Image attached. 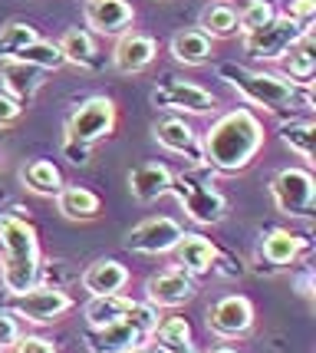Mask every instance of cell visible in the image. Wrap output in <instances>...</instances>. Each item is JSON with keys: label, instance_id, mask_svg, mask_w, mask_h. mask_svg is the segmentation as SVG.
<instances>
[{"label": "cell", "instance_id": "27", "mask_svg": "<svg viewBox=\"0 0 316 353\" xmlns=\"http://www.w3.org/2000/svg\"><path fill=\"white\" fill-rule=\"evenodd\" d=\"M20 182H23V188L33 192V195L53 199V195L63 188V175L50 159H36V162H30V165L20 169Z\"/></svg>", "mask_w": 316, "mask_h": 353}, {"label": "cell", "instance_id": "29", "mask_svg": "<svg viewBox=\"0 0 316 353\" xmlns=\"http://www.w3.org/2000/svg\"><path fill=\"white\" fill-rule=\"evenodd\" d=\"M280 142L290 152H297L300 159L313 162V142H316V123L313 119H290L280 129Z\"/></svg>", "mask_w": 316, "mask_h": 353}, {"label": "cell", "instance_id": "39", "mask_svg": "<svg viewBox=\"0 0 316 353\" xmlns=\"http://www.w3.org/2000/svg\"><path fill=\"white\" fill-rule=\"evenodd\" d=\"M125 353H162L155 343H142V347H132V350H125Z\"/></svg>", "mask_w": 316, "mask_h": 353}, {"label": "cell", "instance_id": "2", "mask_svg": "<svg viewBox=\"0 0 316 353\" xmlns=\"http://www.w3.org/2000/svg\"><path fill=\"white\" fill-rule=\"evenodd\" d=\"M40 238L27 218L14 212H0V288L7 297L30 291L40 284Z\"/></svg>", "mask_w": 316, "mask_h": 353}, {"label": "cell", "instance_id": "37", "mask_svg": "<svg viewBox=\"0 0 316 353\" xmlns=\"http://www.w3.org/2000/svg\"><path fill=\"white\" fill-rule=\"evenodd\" d=\"M20 112H23V106H20L17 99H10L7 92L0 90V129H7V125H14L17 119H20Z\"/></svg>", "mask_w": 316, "mask_h": 353}, {"label": "cell", "instance_id": "10", "mask_svg": "<svg viewBox=\"0 0 316 353\" xmlns=\"http://www.w3.org/2000/svg\"><path fill=\"white\" fill-rule=\"evenodd\" d=\"M303 33H310V30L297 27L290 17L277 14L273 20H267L264 27L244 33V53H247V57H254V60H264V63H267V60H280L286 50L300 40Z\"/></svg>", "mask_w": 316, "mask_h": 353}, {"label": "cell", "instance_id": "24", "mask_svg": "<svg viewBox=\"0 0 316 353\" xmlns=\"http://www.w3.org/2000/svg\"><path fill=\"white\" fill-rule=\"evenodd\" d=\"M56 199V212L63 218H70V221H92V218L103 215V201L96 192L89 188H83V185H66L53 195Z\"/></svg>", "mask_w": 316, "mask_h": 353}, {"label": "cell", "instance_id": "30", "mask_svg": "<svg viewBox=\"0 0 316 353\" xmlns=\"http://www.w3.org/2000/svg\"><path fill=\"white\" fill-rule=\"evenodd\" d=\"M14 60L20 63H30V66H40L43 73H50V70H60V66H66V60H63L60 46L53 43V40H43V37H36L33 43H27L20 53H17Z\"/></svg>", "mask_w": 316, "mask_h": 353}, {"label": "cell", "instance_id": "26", "mask_svg": "<svg viewBox=\"0 0 316 353\" xmlns=\"http://www.w3.org/2000/svg\"><path fill=\"white\" fill-rule=\"evenodd\" d=\"M198 30L208 33L211 40H231L238 37V10L227 3V0H218V3H208L201 17H198Z\"/></svg>", "mask_w": 316, "mask_h": 353}, {"label": "cell", "instance_id": "20", "mask_svg": "<svg viewBox=\"0 0 316 353\" xmlns=\"http://www.w3.org/2000/svg\"><path fill=\"white\" fill-rule=\"evenodd\" d=\"M56 46H60L63 60L70 66H79V70H99L103 66V53L96 46V33L86 30V27H70L56 40Z\"/></svg>", "mask_w": 316, "mask_h": 353}, {"label": "cell", "instance_id": "8", "mask_svg": "<svg viewBox=\"0 0 316 353\" xmlns=\"http://www.w3.org/2000/svg\"><path fill=\"white\" fill-rule=\"evenodd\" d=\"M116 123H119L116 103L109 96H89L86 103H79L70 112V119H66V139L79 142V145H96L99 139L116 132Z\"/></svg>", "mask_w": 316, "mask_h": 353}, {"label": "cell", "instance_id": "4", "mask_svg": "<svg viewBox=\"0 0 316 353\" xmlns=\"http://www.w3.org/2000/svg\"><path fill=\"white\" fill-rule=\"evenodd\" d=\"M168 195H175L198 225H221L227 218V199L214 188V172L208 165H188L185 172L171 175Z\"/></svg>", "mask_w": 316, "mask_h": 353}, {"label": "cell", "instance_id": "22", "mask_svg": "<svg viewBox=\"0 0 316 353\" xmlns=\"http://www.w3.org/2000/svg\"><path fill=\"white\" fill-rule=\"evenodd\" d=\"M280 73H284L290 83H297L303 90H310V83H313V73H316V46H313V37L310 33H303L297 43L286 50L284 57H280Z\"/></svg>", "mask_w": 316, "mask_h": 353}, {"label": "cell", "instance_id": "40", "mask_svg": "<svg viewBox=\"0 0 316 353\" xmlns=\"http://www.w3.org/2000/svg\"><path fill=\"white\" fill-rule=\"evenodd\" d=\"M211 353H238V350H234V347H214Z\"/></svg>", "mask_w": 316, "mask_h": 353}, {"label": "cell", "instance_id": "34", "mask_svg": "<svg viewBox=\"0 0 316 353\" xmlns=\"http://www.w3.org/2000/svg\"><path fill=\"white\" fill-rule=\"evenodd\" d=\"M17 340H20V321L10 314V307H0V350L14 347Z\"/></svg>", "mask_w": 316, "mask_h": 353}, {"label": "cell", "instance_id": "5", "mask_svg": "<svg viewBox=\"0 0 316 353\" xmlns=\"http://www.w3.org/2000/svg\"><path fill=\"white\" fill-rule=\"evenodd\" d=\"M158 321H162V314L151 307L149 301H132V307L125 310L119 321L103 323V327H89L86 347H89V353H125L132 347L149 343Z\"/></svg>", "mask_w": 316, "mask_h": 353}, {"label": "cell", "instance_id": "1", "mask_svg": "<svg viewBox=\"0 0 316 353\" xmlns=\"http://www.w3.org/2000/svg\"><path fill=\"white\" fill-rule=\"evenodd\" d=\"M264 149V123L257 119L254 109H231L221 119H214L201 139V155L211 172L238 175L257 159Z\"/></svg>", "mask_w": 316, "mask_h": 353}, {"label": "cell", "instance_id": "6", "mask_svg": "<svg viewBox=\"0 0 316 353\" xmlns=\"http://www.w3.org/2000/svg\"><path fill=\"white\" fill-rule=\"evenodd\" d=\"M271 199L273 208L286 218L310 221L316 215V179L310 169L286 165L271 179Z\"/></svg>", "mask_w": 316, "mask_h": 353}, {"label": "cell", "instance_id": "25", "mask_svg": "<svg viewBox=\"0 0 316 353\" xmlns=\"http://www.w3.org/2000/svg\"><path fill=\"white\" fill-rule=\"evenodd\" d=\"M211 53H214V40L198 27L178 30L171 37V57L185 66H204V63H211Z\"/></svg>", "mask_w": 316, "mask_h": 353}, {"label": "cell", "instance_id": "19", "mask_svg": "<svg viewBox=\"0 0 316 353\" xmlns=\"http://www.w3.org/2000/svg\"><path fill=\"white\" fill-rule=\"evenodd\" d=\"M129 268L119 264L116 258H99V261H92L83 274H79V284H83V291L89 294V297H99V294H119L125 291V284H129Z\"/></svg>", "mask_w": 316, "mask_h": 353}, {"label": "cell", "instance_id": "31", "mask_svg": "<svg viewBox=\"0 0 316 353\" xmlns=\"http://www.w3.org/2000/svg\"><path fill=\"white\" fill-rule=\"evenodd\" d=\"M40 33L33 23H23V20H10L0 27V63L3 60H14L17 53L23 50L27 43H33Z\"/></svg>", "mask_w": 316, "mask_h": 353}, {"label": "cell", "instance_id": "33", "mask_svg": "<svg viewBox=\"0 0 316 353\" xmlns=\"http://www.w3.org/2000/svg\"><path fill=\"white\" fill-rule=\"evenodd\" d=\"M284 17H290L297 27H303V30H310L316 20V0H290L284 7Z\"/></svg>", "mask_w": 316, "mask_h": 353}, {"label": "cell", "instance_id": "28", "mask_svg": "<svg viewBox=\"0 0 316 353\" xmlns=\"http://www.w3.org/2000/svg\"><path fill=\"white\" fill-rule=\"evenodd\" d=\"M132 307V297L129 294H99V297H89V304L83 307V317L89 327H103V323L119 321L125 310Z\"/></svg>", "mask_w": 316, "mask_h": 353}, {"label": "cell", "instance_id": "7", "mask_svg": "<svg viewBox=\"0 0 316 353\" xmlns=\"http://www.w3.org/2000/svg\"><path fill=\"white\" fill-rule=\"evenodd\" d=\"M7 307H10V314H14L17 321L50 327V323L63 321L73 310V297L63 291V288H53V284H33L30 291L10 297Z\"/></svg>", "mask_w": 316, "mask_h": 353}, {"label": "cell", "instance_id": "38", "mask_svg": "<svg viewBox=\"0 0 316 353\" xmlns=\"http://www.w3.org/2000/svg\"><path fill=\"white\" fill-rule=\"evenodd\" d=\"M158 350H162V353H201V350H198V347H195V340H178V343H162Z\"/></svg>", "mask_w": 316, "mask_h": 353}, {"label": "cell", "instance_id": "23", "mask_svg": "<svg viewBox=\"0 0 316 353\" xmlns=\"http://www.w3.org/2000/svg\"><path fill=\"white\" fill-rule=\"evenodd\" d=\"M303 251H306V238L290 228H273L264 241H260V258L271 268H290L297 264Z\"/></svg>", "mask_w": 316, "mask_h": 353}, {"label": "cell", "instance_id": "3", "mask_svg": "<svg viewBox=\"0 0 316 353\" xmlns=\"http://www.w3.org/2000/svg\"><path fill=\"white\" fill-rule=\"evenodd\" d=\"M218 77L224 79L231 90H238V96L254 109H264V112H273V116H284V112H293V109L313 112V92L290 83L286 77H277V73H267V70H247L241 63H221Z\"/></svg>", "mask_w": 316, "mask_h": 353}, {"label": "cell", "instance_id": "14", "mask_svg": "<svg viewBox=\"0 0 316 353\" xmlns=\"http://www.w3.org/2000/svg\"><path fill=\"white\" fill-rule=\"evenodd\" d=\"M158 57V43L155 37L142 30H125L116 37V46H112V66L125 73V77H136V73H145Z\"/></svg>", "mask_w": 316, "mask_h": 353}, {"label": "cell", "instance_id": "11", "mask_svg": "<svg viewBox=\"0 0 316 353\" xmlns=\"http://www.w3.org/2000/svg\"><path fill=\"white\" fill-rule=\"evenodd\" d=\"M204 321L218 340H241L254 330V304L244 294H224L208 307Z\"/></svg>", "mask_w": 316, "mask_h": 353}, {"label": "cell", "instance_id": "35", "mask_svg": "<svg viewBox=\"0 0 316 353\" xmlns=\"http://www.w3.org/2000/svg\"><path fill=\"white\" fill-rule=\"evenodd\" d=\"M14 353H56V343L46 337H36V334H20V340H17L14 347H10Z\"/></svg>", "mask_w": 316, "mask_h": 353}, {"label": "cell", "instance_id": "41", "mask_svg": "<svg viewBox=\"0 0 316 353\" xmlns=\"http://www.w3.org/2000/svg\"><path fill=\"white\" fill-rule=\"evenodd\" d=\"M7 353H14V350H10V347H7Z\"/></svg>", "mask_w": 316, "mask_h": 353}, {"label": "cell", "instance_id": "21", "mask_svg": "<svg viewBox=\"0 0 316 353\" xmlns=\"http://www.w3.org/2000/svg\"><path fill=\"white\" fill-rule=\"evenodd\" d=\"M175 251V261L185 274H208L211 268H214V258H218V248L211 245L204 234H181L178 245L171 248Z\"/></svg>", "mask_w": 316, "mask_h": 353}, {"label": "cell", "instance_id": "32", "mask_svg": "<svg viewBox=\"0 0 316 353\" xmlns=\"http://www.w3.org/2000/svg\"><path fill=\"white\" fill-rule=\"evenodd\" d=\"M234 10H238V30H241V37L257 30V27H264L267 20L277 17L271 0H244L241 7H234Z\"/></svg>", "mask_w": 316, "mask_h": 353}, {"label": "cell", "instance_id": "18", "mask_svg": "<svg viewBox=\"0 0 316 353\" xmlns=\"http://www.w3.org/2000/svg\"><path fill=\"white\" fill-rule=\"evenodd\" d=\"M171 175L175 172L168 169L165 162H145V165H136L129 172V195L138 201V205H149V201H158L162 195H168V185H171Z\"/></svg>", "mask_w": 316, "mask_h": 353}, {"label": "cell", "instance_id": "13", "mask_svg": "<svg viewBox=\"0 0 316 353\" xmlns=\"http://www.w3.org/2000/svg\"><path fill=\"white\" fill-rule=\"evenodd\" d=\"M198 284L191 274H185L181 268H168V271H158L145 281V301H149L155 310H175L185 307L188 301H195Z\"/></svg>", "mask_w": 316, "mask_h": 353}, {"label": "cell", "instance_id": "16", "mask_svg": "<svg viewBox=\"0 0 316 353\" xmlns=\"http://www.w3.org/2000/svg\"><path fill=\"white\" fill-rule=\"evenodd\" d=\"M83 17H86V30L99 37H119L136 23V10L129 0H86Z\"/></svg>", "mask_w": 316, "mask_h": 353}, {"label": "cell", "instance_id": "36", "mask_svg": "<svg viewBox=\"0 0 316 353\" xmlns=\"http://www.w3.org/2000/svg\"><path fill=\"white\" fill-rule=\"evenodd\" d=\"M60 152L66 162H73V165H89V152L92 145H79V142H70V139H63Z\"/></svg>", "mask_w": 316, "mask_h": 353}, {"label": "cell", "instance_id": "17", "mask_svg": "<svg viewBox=\"0 0 316 353\" xmlns=\"http://www.w3.org/2000/svg\"><path fill=\"white\" fill-rule=\"evenodd\" d=\"M46 73L40 66H30V63H20V60H3L0 63V86L3 92L17 99L20 106H27L36 99V92L43 90Z\"/></svg>", "mask_w": 316, "mask_h": 353}, {"label": "cell", "instance_id": "15", "mask_svg": "<svg viewBox=\"0 0 316 353\" xmlns=\"http://www.w3.org/2000/svg\"><path fill=\"white\" fill-rule=\"evenodd\" d=\"M151 139L171 155H185L188 165H204V155H201V139L191 125L185 123L181 116H165L151 125Z\"/></svg>", "mask_w": 316, "mask_h": 353}, {"label": "cell", "instance_id": "9", "mask_svg": "<svg viewBox=\"0 0 316 353\" xmlns=\"http://www.w3.org/2000/svg\"><path fill=\"white\" fill-rule=\"evenodd\" d=\"M151 106L165 109V112H185V116H208V112H214L218 99L211 96V90L198 86V83L165 77L151 90Z\"/></svg>", "mask_w": 316, "mask_h": 353}, {"label": "cell", "instance_id": "12", "mask_svg": "<svg viewBox=\"0 0 316 353\" xmlns=\"http://www.w3.org/2000/svg\"><path fill=\"white\" fill-rule=\"evenodd\" d=\"M181 234H185V228L175 218L168 215L145 218L125 234V251H132V254H168L171 248L178 245Z\"/></svg>", "mask_w": 316, "mask_h": 353}]
</instances>
